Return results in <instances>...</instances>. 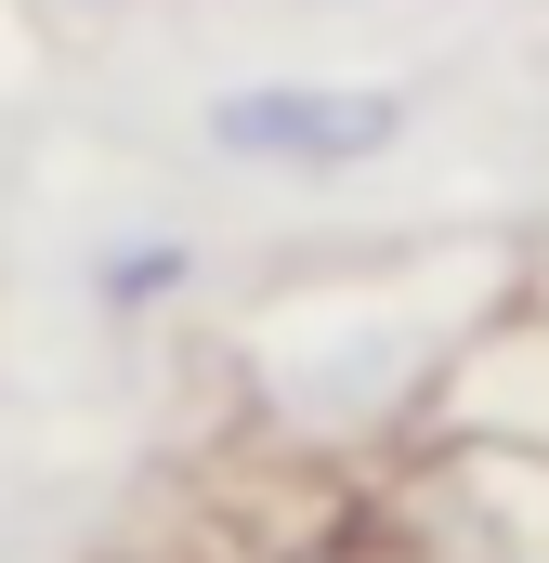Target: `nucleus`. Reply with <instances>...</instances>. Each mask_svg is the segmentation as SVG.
<instances>
[{"mask_svg":"<svg viewBox=\"0 0 549 563\" xmlns=\"http://www.w3.org/2000/svg\"><path fill=\"white\" fill-rule=\"evenodd\" d=\"M445 354H458V328L418 314V301H393V288H274L262 314H249V341H236L262 420L301 432V445L393 432L418 394H432Z\"/></svg>","mask_w":549,"mask_h":563,"instance_id":"nucleus-1","label":"nucleus"},{"mask_svg":"<svg viewBox=\"0 0 549 563\" xmlns=\"http://www.w3.org/2000/svg\"><path fill=\"white\" fill-rule=\"evenodd\" d=\"M406 563H549V445L537 432H432L380 485Z\"/></svg>","mask_w":549,"mask_h":563,"instance_id":"nucleus-2","label":"nucleus"},{"mask_svg":"<svg viewBox=\"0 0 549 563\" xmlns=\"http://www.w3.org/2000/svg\"><path fill=\"white\" fill-rule=\"evenodd\" d=\"M393 132H406V92H380V79H236V92H210V144L249 170H301V184L393 157Z\"/></svg>","mask_w":549,"mask_h":563,"instance_id":"nucleus-3","label":"nucleus"},{"mask_svg":"<svg viewBox=\"0 0 549 563\" xmlns=\"http://www.w3.org/2000/svg\"><path fill=\"white\" fill-rule=\"evenodd\" d=\"M183 276H197L183 236H119V250H92V314H157V301H183Z\"/></svg>","mask_w":549,"mask_h":563,"instance_id":"nucleus-4","label":"nucleus"}]
</instances>
